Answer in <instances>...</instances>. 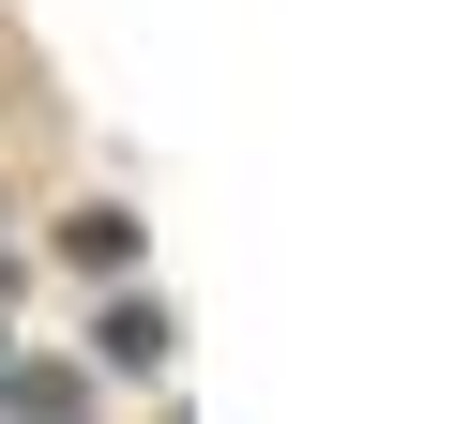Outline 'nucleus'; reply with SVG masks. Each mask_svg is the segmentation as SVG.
Segmentation results:
<instances>
[{
	"label": "nucleus",
	"mask_w": 454,
	"mask_h": 424,
	"mask_svg": "<svg viewBox=\"0 0 454 424\" xmlns=\"http://www.w3.org/2000/svg\"><path fill=\"white\" fill-rule=\"evenodd\" d=\"M91 349H106L121 379H152V364H167V303H106V318H91Z\"/></svg>",
	"instance_id": "f257e3e1"
}]
</instances>
